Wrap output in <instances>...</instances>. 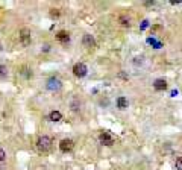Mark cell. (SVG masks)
Returning <instances> with one entry per match:
<instances>
[{
    "mask_svg": "<svg viewBox=\"0 0 182 170\" xmlns=\"http://www.w3.org/2000/svg\"><path fill=\"white\" fill-rule=\"evenodd\" d=\"M36 147H38L40 152H49L52 149V138L47 137V135L40 137L38 141H36Z\"/></svg>",
    "mask_w": 182,
    "mask_h": 170,
    "instance_id": "6da1fadb",
    "label": "cell"
},
{
    "mask_svg": "<svg viewBox=\"0 0 182 170\" xmlns=\"http://www.w3.org/2000/svg\"><path fill=\"white\" fill-rule=\"evenodd\" d=\"M73 73H74V76H78V78H84V76H87L88 68L84 62H78L76 65L73 67Z\"/></svg>",
    "mask_w": 182,
    "mask_h": 170,
    "instance_id": "7a4b0ae2",
    "label": "cell"
},
{
    "mask_svg": "<svg viewBox=\"0 0 182 170\" xmlns=\"http://www.w3.org/2000/svg\"><path fill=\"white\" fill-rule=\"evenodd\" d=\"M46 87H47V90H50V91H58V90L62 87V82H61L58 78L53 76V78H50L49 81H47Z\"/></svg>",
    "mask_w": 182,
    "mask_h": 170,
    "instance_id": "3957f363",
    "label": "cell"
},
{
    "mask_svg": "<svg viewBox=\"0 0 182 170\" xmlns=\"http://www.w3.org/2000/svg\"><path fill=\"white\" fill-rule=\"evenodd\" d=\"M73 146H74V143H73V140H70V138H64V140H61V143H59V149L64 153L70 152L73 149Z\"/></svg>",
    "mask_w": 182,
    "mask_h": 170,
    "instance_id": "277c9868",
    "label": "cell"
},
{
    "mask_svg": "<svg viewBox=\"0 0 182 170\" xmlns=\"http://www.w3.org/2000/svg\"><path fill=\"white\" fill-rule=\"evenodd\" d=\"M100 141L103 143L105 146H112L114 144V137H112L111 132L106 131V132H103V134L100 135Z\"/></svg>",
    "mask_w": 182,
    "mask_h": 170,
    "instance_id": "5b68a950",
    "label": "cell"
},
{
    "mask_svg": "<svg viewBox=\"0 0 182 170\" xmlns=\"http://www.w3.org/2000/svg\"><path fill=\"white\" fill-rule=\"evenodd\" d=\"M20 40H21V42H23L24 46H28L30 42V30L28 28H23L20 30Z\"/></svg>",
    "mask_w": 182,
    "mask_h": 170,
    "instance_id": "8992f818",
    "label": "cell"
},
{
    "mask_svg": "<svg viewBox=\"0 0 182 170\" xmlns=\"http://www.w3.org/2000/svg\"><path fill=\"white\" fill-rule=\"evenodd\" d=\"M153 87H155V90H158V91H162V90H165L167 88V81L165 79H156V81L153 82Z\"/></svg>",
    "mask_w": 182,
    "mask_h": 170,
    "instance_id": "52a82bcc",
    "label": "cell"
},
{
    "mask_svg": "<svg viewBox=\"0 0 182 170\" xmlns=\"http://www.w3.org/2000/svg\"><path fill=\"white\" fill-rule=\"evenodd\" d=\"M82 44H84V47H88V49H90V47H94L96 42H94V38H93V36L87 34V35H84Z\"/></svg>",
    "mask_w": 182,
    "mask_h": 170,
    "instance_id": "ba28073f",
    "label": "cell"
},
{
    "mask_svg": "<svg viewBox=\"0 0 182 170\" xmlns=\"http://www.w3.org/2000/svg\"><path fill=\"white\" fill-rule=\"evenodd\" d=\"M56 38H58V41H61V42H68V40H70V35H68V32L61 30V32H58Z\"/></svg>",
    "mask_w": 182,
    "mask_h": 170,
    "instance_id": "9c48e42d",
    "label": "cell"
},
{
    "mask_svg": "<svg viewBox=\"0 0 182 170\" xmlns=\"http://www.w3.org/2000/svg\"><path fill=\"white\" fill-rule=\"evenodd\" d=\"M127 105H129V102H127V99H126V97H123V96H121V97L117 99V106H119L120 109H126V108H127Z\"/></svg>",
    "mask_w": 182,
    "mask_h": 170,
    "instance_id": "30bf717a",
    "label": "cell"
},
{
    "mask_svg": "<svg viewBox=\"0 0 182 170\" xmlns=\"http://www.w3.org/2000/svg\"><path fill=\"white\" fill-rule=\"evenodd\" d=\"M49 119H50L52 121H59V120L62 119V114L59 113V111H52L50 115H49Z\"/></svg>",
    "mask_w": 182,
    "mask_h": 170,
    "instance_id": "8fae6325",
    "label": "cell"
},
{
    "mask_svg": "<svg viewBox=\"0 0 182 170\" xmlns=\"http://www.w3.org/2000/svg\"><path fill=\"white\" fill-rule=\"evenodd\" d=\"M8 76V67L6 65H0V79H5Z\"/></svg>",
    "mask_w": 182,
    "mask_h": 170,
    "instance_id": "7c38bea8",
    "label": "cell"
},
{
    "mask_svg": "<svg viewBox=\"0 0 182 170\" xmlns=\"http://www.w3.org/2000/svg\"><path fill=\"white\" fill-rule=\"evenodd\" d=\"M176 169L178 170H182V159L178 158V161H176Z\"/></svg>",
    "mask_w": 182,
    "mask_h": 170,
    "instance_id": "4fadbf2b",
    "label": "cell"
},
{
    "mask_svg": "<svg viewBox=\"0 0 182 170\" xmlns=\"http://www.w3.org/2000/svg\"><path fill=\"white\" fill-rule=\"evenodd\" d=\"M5 158H6V153H5V150H3V149H0V163H2Z\"/></svg>",
    "mask_w": 182,
    "mask_h": 170,
    "instance_id": "5bb4252c",
    "label": "cell"
},
{
    "mask_svg": "<svg viewBox=\"0 0 182 170\" xmlns=\"http://www.w3.org/2000/svg\"><path fill=\"white\" fill-rule=\"evenodd\" d=\"M120 21H123L121 24H129V18H126V17H120Z\"/></svg>",
    "mask_w": 182,
    "mask_h": 170,
    "instance_id": "9a60e30c",
    "label": "cell"
},
{
    "mask_svg": "<svg viewBox=\"0 0 182 170\" xmlns=\"http://www.w3.org/2000/svg\"><path fill=\"white\" fill-rule=\"evenodd\" d=\"M50 15H52V17H58V15H59V12H58V9H52Z\"/></svg>",
    "mask_w": 182,
    "mask_h": 170,
    "instance_id": "2e32d148",
    "label": "cell"
},
{
    "mask_svg": "<svg viewBox=\"0 0 182 170\" xmlns=\"http://www.w3.org/2000/svg\"><path fill=\"white\" fill-rule=\"evenodd\" d=\"M172 96H173V97H175V96H178V91H176V90H173V91H172Z\"/></svg>",
    "mask_w": 182,
    "mask_h": 170,
    "instance_id": "e0dca14e",
    "label": "cell"
},
{
    "mask_svg": "<svg viewBox=\"0 0 182 170\" xmlns=\"http://www.w3.org/2000/svg\"><path fill=\"white\" fill-rule=\"evenodd\" d=\"M3 49V47H2V42H0V50H2Z\"/></svg>",
    "mask_w": 182,
    "mask_h": 170,
    "instance_id": "ac0fdd59",
    "label": "cell"
}]
</instances>
